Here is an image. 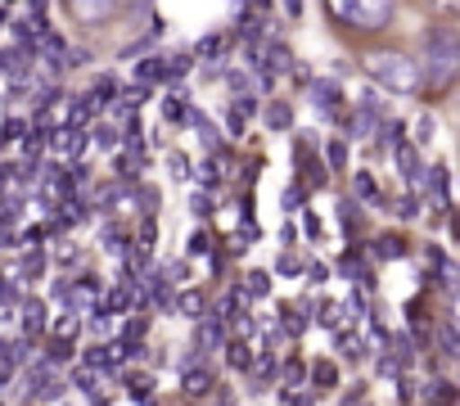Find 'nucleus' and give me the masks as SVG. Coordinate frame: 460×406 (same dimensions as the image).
Listing matches in <instances>:
<instances>
[{"label": "nucleus", "instance_id": "obj_25", "mask_svg": "<svg viewBox=\"0 0 460 406\" xmlns=\"http://www.w3.org/2000/svg\"><path fill=\"white\" fill-rule=\"evenodd\" d=\"M199 343H203V348H221V343H226V325H221V321L212 316V321L203 325V334H199Z\"/></svg>", "mask_w": 460, "mask_h": 406}, {"label": "nucleus", "instance_id": "obj_33", "mask_svg": "<svg viewBox=\"0 0 460 406\" xmlns=\"http://www.w3.org/2000/svg\"><path fill=\"white\" fill-rule=\"evenodd\" d=\"M267 294H271L267 271H249V298H267Z\"/></svg>", "mask_w": 460, "mask_h": 406}, {"label": "nucleus", "instance_id": "obj_30", "mask_svg": "<svg viewBox=\"0 0 460 406\" xmlns=\"http://www.w3.org/2000/svg\"><path fill=\"white\" fill-rule=\"evenodd\" d=\"M280 379H285L289 388H298V384L307 379V366H303V361H285V366H280Z\"/></svg>", "mask_w": 460, "mask_h": 406}, {"label": "nucleus", "instance_id": "obj_16", "mask_svg": "<svg viewBox=\"0 0 460 406\" xmlns=\"http://www.w3.org/2000/svg\"><path fill=\"white\" fill-rule=\"evenodd\" d=\"M163 118H167V122H172V127H181V122H185V118H190V104H185V95H181V91H176V95H167V100H163Z\"/></svg>", "mask_w": 460, "mask_h": 406}, {"label": "nucleus", "instance_id": "obj_40", "mask_svg": "<svg viewBox=\"0 0 460 406\" xmlns=\"http://www.w3.org/2000/svg\"><path fill=\"white\" fill-rule=\"evenodd\" d=\"M357 194H361V199H370V203H375V199H379V190H375V181H370V176H366V172H361V176H357Z\"/></svg>", "mask_w": 460, "mask_h": 406}, {"label": "nucleus", "instance_id": "obj_20", "mask_svg": "<svg viewBox=\"0 0 460 406\" xmlns=\"http://www.w3.org/2000/svg\"><path fill=\"white\" fill-rule=\"evenodd\" d=\"M86 140H95L100 149H118V140H122V136H118V127L100 122V127H91V136H86Z\"/></svg>", "mask_w": 460, "mask_h": 406}, {"label": "nucleus", "instance_id": "obj_44", "mask_svg": "<svg viewBox=\"0 0 460 406\" xmlns=\"http://www.w3.org/2000/svg\"><path fill=\"white\" fill-rule=\"evenodd\" d=\"M0 136H5V140H19V136H23V122H19V118H10V122H5V131H0Z\"/></svg>", "mask_w": 460, "mask_h": 406}, {"label": "nucleus", "instance_id": "obj_11", "mask_svg": "<svg viewBox=\"0 0 460 406\" xmlns=\"http://www.w3.org/2000/svg\"><path fill=\"white\" fill-rule=\"evenodd\" d=\"M253 100L244 95V100H235V104H230V136H244V127H249V118H253Z\"/></svg>", "mask_w": 460, "mask_h": 406}, {"label": "nucleus", "instance_id": "obj_6", "mask_svg": "<svg viewBox=\"0 0 460 406\" xmlns=\"http://www.w3.org/2000/svg\"><path fill=\"white\" fill-rule=\"evenodd\" d=\"M212 384H217V379H212V370H203V366H194V361L185 366V393H190V397H208V393H212Z\"/></svg>", "mask_w": 460, "mask_h": 406}, {"label": "nucleus", "instance_id": "obj_19", "mask_svg": "<svg viewBox=\"0 0 460 406\" xmlns=\"http://www.w3.org/2000/svg\"><path fill=\"white\" fill-rule=\"evenodd\" d=\"M127 397L149 402V397H154V379H149V375H127Z\"/></svg>", "mask_w": 460, "mask_h": 406}, {"label": "nucleus", "instance_id": "obj_10", "mask_svg": "<svg viewBox=\"0 0 460 406\" xmlns=\"http://www.w3.org/2000/svg\"><path fill=\"white\" fill-rule=\"evenodd\" d=\"M203 307H208L203 289H185V294L176 298V312H181V316H190V321H203Z\"/></svg>", "mask_w": 460, "mask_h": 406}, {"label": "nucleus", "instance_id": "obj_32", "mask_svg": "<svg viewBox=\"0 0 460 406\" xmlns=\"http://www.w3.org/2000/svg\"><path fill=\"white\" fill-rule=\"evenodd\" d=\"M190 73V55H172L163 59V77H185Z\"/></svg>", "mask_w": 460, "mask_h": 406}, {"label": "nucleus", "instance_id": "obj_24", "mask_svg": "<svg viewBox=\"0 0 460 406\" xmlns=\"http://www.w3.org/2000/svg\"><path fill=\"white\" fill-rule=\"evenodd\" d=\"M375 253H379V258H402V253H406V240H402V235H379Z\"/></svg>", "mask_w": 460, "mask_h": 406}, {"label": "nucleus", "instance_id": "obj_26", "mask_svg": "<svg viewBox=\"0 0 460 406\" xmlns=\"http://www.w3.org/2000/svg\"><path fill=\"white\" fill-rule=\"evenodd\" d=\"M429 185H433V199H438V203H451V185H447V167H433V176H429Z\"/></svg>", "mask_w": 460, "mask_h": 406}, {"label": "nucleus", "instance_id": "obj_31", "mask_svg": "<svg viewBox=\"0 0 460 406\" xmlns=\"http://www.w3.org/2000/svg\"><path fill=\"white\" fill-rule=\"evenodd\" d=\"M221 50H226V41H221V37H203V41L194 46V55H199V59H217Z\"/></svg>", "mask_w": 460, "mask_h": 406}, {"label": "nucleus", "instance_id": "obj_48", "mask_svg": "<svg viewBox=\"0 0 460 406\" xmlns=\"http://www.w3.org/2000/svg\"><path fill=\"white\" fill-rule=\"evenodd\" d=\"M285 10H289V19H298L303 14V0H285Z\"/></svg>", "mask_w": 460, "mask_h": 406}, {"label": "nucleus", "instance_id": "obj_1", "mask_svg": "<svg viewBox=\"0 0 460 406\" xmlns=\"http://www.w3.org/2000/svg\"><path fill=\"white\" fill-rule=\"evenodd\" d=\"M460 73V37L451 28H433L429 41H424V68H420V82H429L433 91H447Z\"/></svg>", "mask_w": 460, "mask_h": 406}, {"label": "nucleus", "instance_id": "obj_43", "mask_svg": "<svg viewBox=\"0 0 460 406\" xmlns=\"http://www.w3.org/2000/svg\"><path fill=\"white\" fill-rule=\"evenodd\" d=\"M307 280H312V285H325V280H330V271H325L321 262H312V267H307Z\"/></svg>", "mask_w": 460, "mask_h": 406}, {"label": "nucleus", "instance_id": "obj_36", "mask_svg": "<svg viewBox=\"0 0 460 406\" xmlns=\"http://www.w3.org/2000/svg\"><path fill=\"white\" fill-rule=\"evenodd\" d=\"M280 208H285V213H298V208H303V190H298V185L285 190V203H280Z\"/></svg>", "mask_w": 460, "mask_h": 406}, {"label": "nucleus", "instance_id": "obj_17", "mask_svg": "<svg viewBox=\"0 0 460 406\" xmlns=\"http://www.w3.org/2000/svg\"><path fill=\"white\" fill-rule=\"evenodd\" d=\"M298 158H303V176H307V181H312V185H316V190H321V185H325V181H330V172H325V167H321V158H312V154H307V149H298Z\"/></svg>", "mask_w": 460, "mask_h": 406}, {"label": "nucleus", "instance_id": "obj_28", "mask_svg": "<svg viewBox=\"0 0 460 406\" xmlns=\"http://www.w3.org/2000/svg\"><path fill=\"white\" fill-rule=\"evenodd\" d=\"M68 357H73V339L55 334V339H50V348H46V361H68Z\"/></svg>", "mask_w": 460, "mask_h": 406}, {"label": "nucleus", "instance_id": "obj_8", "mask_svg": "<svg viewBox=\"0 0 460 406\" xmlns=\"http://www.w3.org/2000/svg\"><path fill=\"white\" fill-rule=\"evenodd\" d=\"M393 149H397V163H402V176H406L411 185H420V181H424V172H420V163H415V145H406V140H397Z\"/></svg>", "mask_w": 460, "mask_h": 406}, {"label": "nucleus", "instance_id": "obj_46", "mask_svg": "<svg viewBox=\"0 0 460 406\" xmlns=\"http://www.w3.org/2000/svg\"><path fill=\"white\" fill-rule=\"evenodd\" d=\"M433 397H442V402H451V397H456V388H451L447 379H438V388H433Z\"/></svg>", "mask_w": 460, "mask_h": 406}, {"label": "nucleus", "instance_id": "obj_41", "mask_svg": "<svg viewBox=\"0 0 460 406\" xmlns=\"http://www.w3.org/2000/svg\"><path fill=\"white\" fill-rule=\"evenodd\" d=\"M203 249H212V235L208 231H194L190 235V253H203Z\"/></svg>", "mask_w": 460, "mask_h": 406}, {"label": "nucleus", "instance_id": "obj_15", "mask_svg": "<svg viewBox=\"0 0 460 406\" xmlns=\"http://www.w3.org/2000/svg\"><path fill=\"white\" fill-rule=\"evenodd\" d=\"M86 100H91V109H100V104H113V100H118V82H113V77H100V82L91 86V95H86Z\"/></svg>", "mask_w": 460, "mask_h": 406}, {"label": "nucleus", "instance_id": "obj_4", "mask_svg": "<svg viewBox=\"0 0 460 406\" xmlns=\"http://www.w3.org/2000/svg\"><path fill=\"white\" fill-rule=\"evenodd\" d=\"M64 379L55 375V361H37V366H28L23 370V397L28 402H55V397H64Z\"/></svg>", "mask_w": 460, "mask_h": 406}, {"label": "nucleus", "instance_id": "obj_13", "mask_svg": "<svg viewBox=\"0 0 460 406\" xmlns=\"http://www.w3.org/2000/svg\"><path fill=\"white\" fill-rule=\"evenodd\" d=\"M267 127H271V131H289V127H294V109H289L285 100L267 104Z\"/></svg>", "mask_w": 460, "mask_h": 406}, {"label": "nucleus", "instance_id": "obj_38", "mask_svg": "<svg viewBox=\"0 0 460 406\" xmlns=\"http://www.w3.org/2000/svg\"><path fill=\"white\" fill-rule=\"evenodd\" d=\"M415 140H420V145H429V140H433V118H429V113L415 122Z\"/></svg>", "mask_w": 460, "mask_h": 406}, {"label": "nucleus", "instance_id": "obj_22", "mask_svg": "<svg viewBox=\"0 0 460 406\" xmlns=\"http://www.w3.org/2000/svg\"><path fill=\"white\" fill-rule=\"evenodd\" d=\"M267 64H271V73H289L294 68V55L285 46H267Z\"/></svg>", "mask_w": 460, "mask_h": 406}, {"label": "nucleus", "instance_id": "obj_42", "mask_svg": "<svg viewBox=\"0 0 460 406\" xmlns=\"http://www.w3.org/2000/svg\"><path fill=\"white\" fill-rule=\"evenodd\" d=\"M217 176H221V172H217L212 163H199V181H203V185H217Z\"/></svg>", "mask_w": 460, "mask_h": 406}, {"label": "nucleus", "instance_id": "obj_34", "mask_svg": "<svg viewBox=\"0 0 460 406\" xmlns=\"http://www.w3.org/2000/svg\"><path fill=\"white\" fill-rule=\"evenodd\" d=\"M167 167H172V176H176V181H185V176H190V163H185V154H181V149H172V154H167Z\"/></svg>", "mask_w": 460, "mask_h": 406}, {"label": "nucleus", "instance_id": "obj_37", "mask_svg": "<svg viewBox=\"0 0 460 406\" xmlns=\"http://www.w3.org/2000/svg\"><path fill=\"white\" fill-rule=\"evenodd\" d=\"M145 100H149V86H145V82H136V86H127V104H136V109H140Z\"/></svg>", "mask_w": 460, "mask_h": 406}, {"label": "nucleus", "instance_id": "obj_45", "mask_svg": "<svg viewBox=\"0 0 460 406\" xmlns=\"http://www.w3.org/2000/svg\"><path fill=\"white\" fill-rule=\"evenodd\" d=\"M190 208L203 217V213H212V199H208V194H194V203H190Z\"/></svg>", "mask_w": 460, "mask_h": 406}, {"label": "nucleus", "instance_id": "obj_21", "mask_svg": "<svg viewBox=\"0 0 460 406\" xmlns=\"http://www.w3.org/2000/svg\"><path fill=\"white\" fill-rule=\"evenodd\" d=\"M73 384H77V388H82V393H86L91 402H100V397H104V393H100V384H95V366L77 370V375H73Z\"/></svg>", "mask_w": 460, "mask_h": 406}, {"label": "nucleus", "instance_id": "obj_47", "mask_svg": "<svg viewBox=\"0 0 460 406\" xmlns=\"http://www.w3.org/2000/svg\"><path fill=\"white\" fill-rule=\"evenodd\" d=\"M397 213H402V217H415V213H420V208H415V199H402V203H397Z\"/></svg>", "mask_w": 460, "mask_h": 406}, {"label": "nucleus", "instance_id": "obj_39", "mask_svg": "<svg viewBox=\"0 0 460 406\" xmlns=\"http://www.w3.org/2000/svg\"><path fill=\"white\" fill-rule=\"evenodd\" d=\"M325 154H330V167H343V163H348V145H343V140H334Z\"/></svg>", "mask_w": 460, "mask_h": 406}, {"label": "nucleus", "instance_id": "obj_14", "mask_svg": "<svg viewBox=\"0 0 460 406\" xmlns=\"http://www.w3.org/2000/svg\"><path fill=\"white\" fill-rule=\"evenodd\" d=\"M226 361H230V370H249V366H253V352H249V343H244V339L226 343Z\"/></svg>", "mask_w": 460, "mask_h": 406}, {"label": "nucleus", "instance_id": "obj_27", "mask_svg": "<svg viewBox=\"0 0 460 406\" xmlns=\"http://www.w3.org/2000/svg\"><path fill=\"white\" fill-rule=\"evenodd\" d=\"M77 330H82V316H77L73 307H64V316L55 321V334H64V339H73Z\"/></svg>", "mask_w": 460, "mask_h": 406}, {"label": "nucleus", "instance_id": "obj_49", "mask_svg": "<svg viewBox=\"0 0 460 406\" xmlns=\"http://www.w3.org/2000/svg\"><path fill=\"white\" fill-rule=\"evenodd\" d=\"M0 23H5V5H0Z\"/></svg>", "mask_w": 460, "mask_h": 406}, {"label": "nucleus", "instance_id": "obj_5", "mask_svg": "<svg viewBox=\"0 0 460 406\" xmlns=\"http://www.w3.org/2000/svg\"><path fill=\"white\" fill-rule=\"evenodd\" d=\"M68 10L82 19V23H109L118 10H122V0H68Z\"/></svg>", "mask_w": 460, "mask_h": 406}, {"label": "nucleus", "instance_id": "obj_3", "mask_svg": "<svg viewBox=\"0 0 460 406\" xmlns=\"http://www.w3.org/2000/svg\"><path fill=\"white\" fill-rule=\"evenodd\" d=\"M325 10L339 28H357V32H379L393 19V0H325Z\"/></svg>", "mask_w": 460, "mask_h": 406}, {"label": "nucleus", "instance_id": "obj_12", "mask_svg": "<svg viewBox=\"0 0 460 406\" xmlns=\"http://www.w3.org/2000/svg\"><path fill=\"white\" fill-rule=\"evenodd\" d=\"M46 330V303H23V334L37 339Z\"/></svg>", "mask_w": 460, "mask_h": 406}, {"label": "nucleus", "instance_id": "obj_29", "mask_svg": "<svg viewBox=\"0 0 460 406\" xmlns=\"http://www.w3.org/2000/svg\"><path fill=\"white\" fill-rule=\"evenodd\" d=\"M438 348H442V357H460V339H456V325H442V334H438Z\"/></svg>", "mask_w": 460, "mask_h": 406}, {"label": "nucleus", "instance_id": "obj_9", "mask_svg": "<svg viewBox=\"0 0 460 406\" xmlns=\"http://www.w3.org/2000/svg\"><path fill=\"white\" fill-rule=\"evenodd\" d=\"M312 104H316L321 113H339V86H334V82H316V86H312Z\"/></svg>", "mask_w": 460, "mask_h": 406}, {"label": "nucleus", "instance_id": "obj_2", "mask_svg": "<svg viewBox=\"0 0 460 406\" xmlns=\"http://www.w3.org/2000/svg\"><path fill=\"white\" fill-rule=\"evenodd\" d=\"M366 73L375 86H384L388 95H415L420 91V64L397 55V50H379V55H366Z\"/></svg>", "mask_w": 460, "mask_h": 406}, {"label": "nucleus", "instance_id": "obj_7", "mask_svg": "<svg viewBox=\"0 0 460 406\" xmlns=\"http://www.w3.org/2000/svg\"><path fill=\"white\" fill-rule=\"evenodd\" d=\"M185 122L199 131V140H203V149H208V154H217V149H221V136H217V127H212L203 113H194V109H190V118H185Z\"/></svg>", "mask_w": 460, "mask_h": 406}, {"label": "nucleus", "instance_id": "obj_18", "mask_svg": "<svg viewBox=\"0 0 460 406\" xmlns=\"http://www.w3.org/2000/svg\"><path fill=\"white\" fill-rule=\"evenodd\" d=\"M307 379H312L316 388H334V384H339V370H334V361H316V366L307 370Z\"/></svg>", "mask_w": 460, "mask_h": 406}, {"label": "nucleus", "instance_id": "obj_50", "mask_svg": "<svg viewBox=\"0 0 460 406\" xmlns=\"http://www.w3.org/2000/svg\"><path fill=\"white\" fill-rule=\"evenodd\" d=\"M0 348H5V343H0Z\"/></svg>", "mask_w": 460, "mask_h": 406}, {"label": "nucleus", "instance_id": "obj_35", "mask_svg": "<svg viewBox=\"0 0 460 406\" xmlns=\"http://www.w3.org/2000/svg\"><path fill=\"white\" fill-rule=\"evenodd\" d=\"M41 271H46V258H41V253H28V258H23V276H28V280H37Z\"/></svg>", "mask_w": 460, "mask_h": 406}, {"label": "nucleus", "instance_id": "obj_23", "mask_svg": "<svg viewBox=\"0 0 460 406\" xmlns=\"http://www.w3.org/2000/svg\"><path fill=\"white\" fill-rule=\"evenodd\" d=\"M136 82H145V86L163 82V59H140V68H136Z\"/></svg>", "mask_w": 460, "mask_h": 406}]
</instances>
